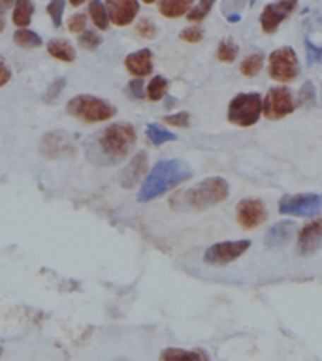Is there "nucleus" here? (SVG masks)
Masks as SVG:
<instances>
[{
	"label": "nucleus",
	"mask_w": 322,
	"mask_h": 361,
	"mask_svg": "<svg viewBox=\"0 0 322 361\" xmlns=\"http://www.w3.org/2000/svg\"><path fill=\"white\" fill-rule=\"evenodd\" d=\"M136 30H138V34H140L141 38L145 39H153L157 36V25H155L151 19H141V21L138 23Z\"/></svg>",
	"instance_id": "2f4dec72"
},
{
	"label": "nucleus",
	"mask_w": 322,
	"mask_h": 361,
	"mask_svg": "<svg viewBox=\"0 0 322 361\" xmlns=\"http://www.w3.org/2000/svg\"><path fill=\"white\" fill-rule=\"evenodd\" d=\"M211 8H213V2H198L196 6H192L191 11L186 13V17H189V21L192 23H198L202 21L203 17L208 16L209 11H211Z\"/></svg>",
	"instance_id": "cd10ccee"
},
{
	"label": "nucleus",
	"mask_w": 322,
	"mask_h": 361,
	"mask_svg": "<svg viewBox=\"0 0 322 361\" xmlns=\"http://www.w3.org/2000/svg\"><path fill=\"white\" fill-rule=\"evenodd\" d=\"M191 0H162L158 2V11L168 19H177V17L186 16L192 8Z\"/></svg>",
	"instance_id": "6ab92c4d"
},
{
	"label": "nucleus",
	"mask_w": 322,
	"mask_h": 361,
	"mask_svg": "<svg viewBox=\"0 0 322 361\" xmlns=\"http://www.w3.org/2000/svg\"><path fill=\"white\" fill-rule=\"evenodd\" d=\"M307 100H315V90H313V83L307 81L302 89V94H299V102H307Z\"/></svg>",
	"instance_id": "58836bf2"
},
{
	"label": "nucleus",
	"mask_w": 322,
	"mask_h": 361,
	"mask_svg": "<svg viewBox=\"0 0 322 361\" xmlns=\"http://www.w3.org/2000/svg\"><path fill=\"white\" fill-rule=\"evenodd\" d=\"M321 55H322V47H315V45L311 44L309 39H307V59H309L311 64L318 61Z\"/></svg>",
	"instance_id": "e433bc0d"
},
{
	"label": "nucleus",
	"mask_w": 322,
	"mask_h": 361,
	"mask_svg": "<svg viewBox=\"0 0 322 361\" xmlns=\"http://www.w3.org/2000/svg\"><path fill=\"white\" fill-rule=\"evenodd\" d=\"M249 247H251V241H249V239L217 243V245H211V247L205 250V254H203V262L209 265H226L239 258V256H243V254L249 250Z\"/></svg>",
	"instance_id": "1a4fd4ad"
},
{
	"label": "nucleus",
	"mask_w": 322,
	"mask_h": 361,
	"mask_svg": "<svg viewBox=\"0 0 322 361\" xmlns=\"http://www.w3.org/2000/svg\"><path fill=\"white\" fill-rule=\"evenodd\" d=\"M262 117V96L256 92H239L228 104V121L236 126L249 128Z\"/></svg>",
	"instance_id": "39448f33"
},
{
	"label": "nucleus",
	"mask_w": 322,
	"mask_h": 361,
	"mask_svg": "<svg viewBox=\"0 0 322 361\" xmlns=\"http://www.w3.org/2000/svg\"><path fill=\"white\" fill-rule=\"evenodd\" d=\"M89 16L90 21L95 23V27L98 30H107L109 27V17H107V10L106 6L98 2V0H93L89 4Z\"/></svg>",
	"instance_id": "4be33fe9"
},
{
	"label": "nucleus",
	"mask_w": 322,
	"mask_h": 361,
	"mask_svg": "<svg viewBox=\"0 0 322 361\" xmlns=\"http://www.w3.org/2000/svg\"><path fill=\"white\" fill-rule=\"evenodd\" d=\"M322 245V216L309 220L298 233V252L302 256H313Z\"/></svg>",
	"instance_id": "ddd939ff"
},
{
	"label": "nucleus",
	"mask_w": 322,
	"mask_h": 361,
	"mask_svg": "<svg viewBox=\"0 0 322 361\" xmlns=\"http://www.w3.org/2000/svg\"><path fill=\"white\" fill-rule=\"evenodd\" d=\"M102 44V36L96 30H85L81 36H79V45L83 49H96L98 45Z\"/></svg>",
	"instance_id": "c85d7f7f"
},
{
	"label": "nucleus",
	"mask_w": 322,
	"mask_h": 361,
	"mask_svg": "<svg viewBox=\"0 0 322 361\" xmlns=\"http://www.w3.org/2000/svg\"><path fill=\"white\" fill-rule=\"evenodd\" d=\"M192 177L191 166L183 160L172 158V160H160V162L151 169V173L147 175L143 185L140 188L138 200L140 202H151L157 200L168 190L179 186Z\"/></svg>",
	"instance_id": "f03ea898"
},
{
	"label": "nucleus",
	"mask_w": 322,
	"mask_h": 361,
	"mask_svg": "<svg viewBox=\"0 0 322 361\" xmlns=\"http://www.w3.org/2000/svg\"><path fill=\"white\" fill-rule=\"evenodd\" d=\"M237 53H239V47H237L236 42L230 38H226L219 44V49H217V59H219L220 62L230 64V62L236 61Z\"/></svg>",
	"instance_id": "bb28decb"
},
{
	"label": "nucleus",
	"mask_w": 322,
	"mask_h": 361,
	"mask_svg": "<svg viewBox=\"0 0 322 361\" xmlns=\"http://www.w3.org/2000/svg\"><path fill=\"white\" fill-rule=\"evenodd\" d=\"M262 66H264V55L262 53H253V55L245 56V61L239 66V72L243 75H247V78H254V75H258Z\"/></svg>",
	"instance_id": "5701e85b"
},
{
	"label": "nucleus",
	"mask_w": 322,
	"mask_h": 361,
	"mask_svg": "<svg viewBox=\"0 0 322 361\" xmlns=\"http://www.w3.org/2000/svg\"><path fill=\"white\" fill-rule=\"evenodd\" d=\"M85 25H87V17L85 13H76V16L70 17V21H68V30L70 32H85Z\"/></svg>",
	"instance_id": "473e14b6"
},
{
	"label": "nucleus",
	"mask_w": 322,
	"mask_h": 361,
	"mask_svg": "<svg viewBox=\"0 0 322 361\" xmlns=\"http://www.w3.org/2000/svg\"><path fill=\"white\" fill-rule=\"evenodd\" d=\"M136 145V130L132 124H109L89 145V158L98 164H117L129 157Z\"/></svg>",
	"instance_id": "f257e3e1"
},
{
	"label": "nucleus",
	"mask_w": 322,
	"mask_h": 361,
	"mask_svg": "<svg viewBox=\"0 0 322 361\" xmlns=\"http://www.w3.org/2000/svg\"><path fill=\"white\" fill-rule=\"evenodd\" d=\"M202 38H203V30L200 27L185 28V30L181 32V39H183V42H189V44H198Z\"/></svg>",
	"instance_id": "72a5a7b5"
},
{
	"label": "nucleus",
	"mask_w": 322,
	"mask_h": 361,
	"mask_svg": "<svg viewBox=\"0 0 322 361\" xmlns=\"http://www.w3.org/2000/svg\"><path fill=\"white\" fill-rule=\"evenodd\" d=\"M294 231H296V224H294L292 220H281V222H277L266 233V247L271 248V250L287 247L290 239L294 237Z\"/></svg>",
	"instance_id": "2eb2a0df"
},
{
	"label": "nucleus",
	"mask_w": 322,
	"mask_h": 361,
	"mask_svg": "<svg viewBox=\"0 0 322 361\" xmlns=\"http://www.w3.org/2000/svg\"><path fill=\"white\" fill-rule=\"evenodd\" d=\"M298 107V102L294 98L292 90L279 85L273 89L268 90L266 98H262V115L268 121H279V118L287 117Z\"/></svg>",
	"instance_id": "0eeeda50"
},
{
	"label": "nucleus",
	"mask_w": 322,
	"mask_h": 361,
	"mask_svg": "<svg viewBox=\"0 0 322 361\" xmlns=\"http://www.w3.org/2000/svg\"><path fill=\"white\" fill-rule=\"evenodd\" d=\"M189 121H191V117H189V113L185 111L164 117V123L172 124V126H181V128H186V126H189Z\"/></svg>",
	"instance_id": "f704fd0d"
},
{
	"label": "nucleus",
	"mask_w": 322,
	"mask_h": 361,
	"mask_svg": "<svg viewBox=\"0 0 322 361\" xmlns=\"http://www.w3.org/2000/svg\"><path fill=\"white\" fill-rule=\"evenodd\" d=\"M40 151L47 158H68L73 157L76 147L72 143V137L66 132H49L42 137Z\"/></svg>",
	"instance_id": "9b49d317"
},
{
	"label": "nucleus",
	"mask_w": 322,
	"mask_h": 361,
	"mask_svg": "<svg viewBox=\"0 0 322 361\" xmlns=\"http://www.w3.org/2000/svg\"><path fill=\"white\" fill-rule=\"evenodd\" d=\"M322 209V194H294L282 196L279 202V213L290 216H313Z\"/></svg>",
	"instance_id": "6e6552de"
},
{
	"label": "nucleus",
	"mask_w": 322,
	"mask_h": 361,
	"mask_svg": "<svg viewBox=\"0 0 322 361\" xmlns=\"http://www.w3.org/2000/svg\"><path fill=\"white\" fill-rule=\"evenodd\" d=\"M124 66L134 79H143L145 75H151L153 72V53L149 49H140L136 53H130L124 59Z\"/></svg>",
	"instance_id": "dca6fc26"
},
{
	"label": "nucleus",
	"mask_w": 322,
	"mask_h": 361,
	"mask_svg": "<svg viewBox=\"0 0 322 361\" xmlns=\"http://www.w3.org/2000/svg\"><path fill=\"white\" fill-rule=\"evenodd\" d=\"M47 51H49L51 56H55V59H59L62 62H72L76 59V51H73L72 44L68 39H51L49 44H47Z\"/></svg>",
	"instance_id": "aec40b11"
},
{
	"label": "nucleus",
	"mask_w": 322,
	"mask_h": 361,
	"mask_svg": "<svg viewBox=\"0 0 322 361\" xmlns=\"http://www.w3.org/2000/svg\"><path fill=\"white\" fill-rule=\"evenodd\" d=\"M236 219L243 230H254V228H258L268 219V211H266L264 202L254 200V197L242 200L236 207Z\"/></svg>",
	"instance_id": "9d476101"
},
{
	"label": "nucleus",
	"mask_w": 322,
	"mask_h": 361,
	"mask_svg": "<svg viewBox=\"0 0 322 361\" xmlns=\"http://www.w3.org/2000/svg\"><path fill=\"white\" fill-rule=\"evenodd\" d=\"M158 361H211L208 352L196 348V350H185V348H164L160 352Z\"/></svg>",
	"instance_id": "a211bd4d"
},
{
	"label": "nucleus",
	"mask_w": 322,
	"mask_h": 361,
	"mask_svg": "<svg viewBox=\"0 0 322 361\" xmlns=\"http://www.w3.org/2000/svg\"><path fill=\"white\" fill-rule=\"evenodd\" d=\"M13 42H16L19 47L23 49H28V47H40L42 45V38L34 30H27V28H21L13 34Z\"/></svg>",
	"instance_id": "a878e982"
},
{
	"label": "nucleus",
	"mask_w": 322,
	"mask_h": 361,
	"mask_svg": "<svg viewBox=\"0 0 322 361\" xmlns=\"http://www.w3.org/2000/svg\"><path fill=\"white\" fill-rule=\"evenodd\" d=\"M168 92V81L162 78V75H155L151 79V83L147 85V92L145 96L151 102H158L162 100L164 96Z\"/></svg>",
	"instance_id": "b1692460"
},
{
	"label": "nucleus",
	"mask_w": 322,
	"mask_h": 361,
	"mask_svg": "<svg viewBox=\"0 0 322 361\" xmlns=\"http://www.w3.org/2000/svg\"><path fill=\"white\" fill-rule=\"evenodd\" d=\"M268 72L273 81L290 83L299 75V61L292 47L275 49L268 59Z\"/></svg>",
	"instance_id": "423d86ee"
},
{
	"label": "nucleus",
	"mask_w": 322,
	"mask_h": 361,
	"mask_svg": "<svg viewBox=\"0 0 322 361\" xmlns=\"http://www.w3.org/2000/svg\"><path fill=\"white\" fill-rule=\"evenodd\" d=\"M147 137L151 141L153 145H164V143H168V141H175L177 140V135H174L168 130H164L162 126H158V124H149L147 126Z\"/></svg>",
	"instance_id": "393cba45"
},
{
	"label": "nucleus",
	"mask_w": 322,
	"mask_h": 361,
	"mask_svg": "<svg viewBox=\"0 0 322 361\" xmlns=\"http://www.w3.org/2000/svg\"><path fill=\"white\" fill-rule=\"evenodd\" d=\"M296 10V2H271L260 16V27L266 34H273L277 27Z\"/></svg>",
	"instance_id": "f8f14e48"
},
{
	"label": "nucleus",
	"mask_w": 322,
	"mask_h": 361,
	"mask_svg": "<svg viewBox=\"0 0 322 361\" xmlns=\"http://www.w3.org/2000/svg\"><path fill=\"white\" fill-rule=\"evenodd\" d=\"M228 196H230L228 180L222 179V177H209V179H203L196 186H192L186 192H183V194H177L175 202H179V207L183 209L205 211V209L215 207V205L226 202Z\"/></svg>",
	"instance_id": "7ed1b4c3"
},
{
	"label": "nucleus",
	"mask_w": 322,
	"mask_h": 361,
	"mask_svg": "<svg viewBox=\"0 0 322 361\" xmlns=\"http://www.w3.org/2000/svg\"><path fill=\"white\" fill-rule=\"evenodd\" d=\"M68 113L72 117L83 121V123H104L115 117L117 109L109 104V102L102 100L98 96L90 94H79L73 96L72 100L68 102L66 106Z\"/></svg>",
	"instance_id": "20e7f679"
},
{
	"label": "nucleus",
	"mask_w": 322,
	"mask_h": 361,
	"mask_svg": "<svg viewBox=\"0 0 322 361\" xmlns=\"http://www.w3.org/2000/svg\"><path fill=\"white\" fill-rule=\"evenodd\" d=\"M66 87V79L61 78V79H55L53 83L49 85V89L45 90V94H44V102L45 104H53V102L61 96L62 89Z\"/></svg>",
	"instance_id": "c756f323"
},
{
	"label": "nucleus",
	"mask_w": 322,
	"mask_h": 361,
	"mask_svg": "<svg viewBox=\"0 0 322 361\" xmlns=\"http://www.w3.org/2000/svg\"><path fill=\"white\" fill-rule=\"evenodd\" d=\"M104 6H106L109 21L113 25H117V27L130 25L138 16V10H140V4L136 0H109Z\"/></svg>",
	"instance_id": "4468645a"
},
{
	"label": "nucleus",
	"mask_w": 322,
	"mask_h": 361,
	"mask_svg": "<svg viewBox=\"0 0 322 361\" xmlns=\"http://www.w3.org/2000/svg\"><path fill=\"white\" fill-rule=\"evenodd\" d=\"M62 11H64V2L62 0H53L47 4V13L51 16V21H53V27H61L62 23Z\"/></svg>",
	"instance_id": "7c9ffc66"
},
{
	"label": "nucleus",
	"mask_w": 322,
	"mask_h": 361,
	"mask_svg": "<svg viewBox=\"0 0 322 361\" xmlns=\"http://www.w3.org/2000/svg\"><path fill=\"white\" fill-rule=\"evenodd\" d=\"M147 171V152H138L121 173V185L124 188H132Z\"/></svg>",
	"instance_id": "f3484780"
},
{
	"label": "nucleus",
	"mask_w": 322,
	"mask_h": 361,
	"mask_svg": "<svg viewBox=\"0 0 322 361\" xmlns=\"http://www.w3.org/2000/svg\"><path fill=\"white\" fill-rule=\"evenodd\" d=\"M0 355H2V348H0Z\"/></svg>",
	"instance_id": "a19ab883"
},
{
	"label": "nucleus",
	"mask_w": 322,
	"mask_h": 361,
	"mask_svg": "<svg viewBox=\"0 0 322 361\" xmlns=\"http://www.w3.org/2000/svg\"><path fill=\"white\" fill-rule=\"evenodd\" d=\"M129 90L130 96H132V98H138V100H141V98L145 96V92H143V81H141V79H132L129 85Z\"/></svg>",
	"instance_id": "c9c22d12"
},
{
	"label": "nucleus",
	"mask_w": 322,
	"mask_h": 361,
	"mask_svg": "<svg viewBox=\"0 0 322 361\" xmlns=\"http://www.w3.org/2000/svg\"><path fill=\"white\" fill-rule=\"evenodd\" d=\"M10 78H11L10 68H8V64L4 62V59L0 56V87H4V85L10 81Z\"/></svg>",
	"instance_id": "4c0bfd02"
},
{
	"label": "nucleus",
	"mask_w": 322,
	"mask_h": 361,
	"mask_svg": "<svg viewBox=\"0 0 322 361\" xmlns=\"http://www.w3.org/2000/svg\"><path fill=\"white\" fill-rule=\"evenodd\" d=\"M34 13V4L28 2V0H19L13 6V13H11V19H13V25L25 28L27 25H30Z\"/></svg>",
	"instance_id": "412c9836"
},
{
	"label": "nucleus",
	"mask_w": 322,
	"mask_h": 361,
	"mask_svg": "<svg viewBox=\"0 0 322 361\" xmlns=\"http://www.w3.org/2000/svg\"><path fill=\"white\" fill-rule=\"evenodd\" d=\"M4 30V19H2V13H0V32Z\"/></svg>",
	"instance_id": "ea45409f"
}]
</instances>
